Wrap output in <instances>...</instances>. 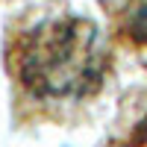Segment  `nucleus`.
<instances>
[{"mask_svg": "<svg viewBox=\"0 0 147 147\" xmlns=\"http://www.w3.org/2000/svg\"><path fill=\"white\" fill-rule=\"evenodd\" d=\"M109 147H147V106H144V112L132 121V127L127 132H121L118 138L109 141Z\"/></svg>", "mask_w": 147, "mask_h": 147, "instance_id": "nucleus-3", "label": "nucleus"}, {"mask_svg": "<svg viewBox=\"0 0 147 147\" xmlns=\"http://www.w3.org/2000/svg\"><path fill=\"white\" fill-rule=\"evenodd\" d=\"M3 68L18 124L65 127L106 91L115 77V50L94 21L59 12L9 27Z\"/></svg>", "mask_w": 147, "mask_h": 147, "instance_id": "nucleus-1", "label": "nucleus"}, {"mask_svg": "<svg viewBox=\"0 0 147 147\" xmlns=\"http://www.w3.org/2000/svg\"><path fill=\"white\" fill-rule=\"evenodd\" d=\"M109 38L124 50H147V0H118L109 9Z\"/></svg>", "mask_w": 147, "mask_h": 147, "instance_id": "nucleus-2", "label": "nucleus"}]
</instances>
